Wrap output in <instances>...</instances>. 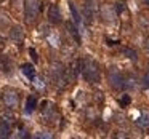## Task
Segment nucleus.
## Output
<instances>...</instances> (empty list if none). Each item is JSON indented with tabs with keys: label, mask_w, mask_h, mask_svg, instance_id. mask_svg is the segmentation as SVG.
I'll return each instance as SVG.
<instances>
[{
	"label": "nucleus",
	"mask_w": 149,
	"mask_h": 139,
	"mask_svg": "<svg viewBox=\"0 0 149 139\" xmlns=\"http://www.w3.org/2000/svg\"><path fill=\"white\" fill-rule=\"evenodd\" d=\"M0 18H3V16H2V15H0Z\"/></svg>",
	"instance_id": "27"
},
{
	"label": "nucleus",
	"mask_w": 149,
	"mask_h": 139,
	"mask_svg": "<svg viewBox=\"0 0 149 139\" xmlns=\"http://www.w3.org/2000/svg\"><path fill=\"white\" fill-rule=\"evenodd\" d=\"M101 16H103V19L106 21V23H112L114 18H116V13L112 11L111 5H103V7H101Z\"/></svg>",
	"instance_id": "10"
},
{
	"label": "nucleus",
	"mask_w": 149,
	"mask_h": 139,
	"mask_svg": "<svg viewBox=\"0 0 149 139\" xmlns=\"http://www.w3.org/2000/svg\"><path fill=\"white\" fill-rule=\"evenodd\" d=\"M47 37H48L50 43H52L53 46H58V45H59V37L56 35V34H50V32H48V35H47Z\"/></svg>",
	"instance_id": "18"
},
{
	"label": "nucleus",
	"mask_w": 149,
	"mask_h": 139,
	"mask_svg": "<svg viewBox=\"0 0 149 139\" xmlns=\"http://www.w3.org/2000/svg\"><path fill=\"white\" fill-rule=\"evenodd\" d=\"M19 138H27V134H26V129H21V131H19Z\"/></svg>",
	"instance_id": "23"
},
{
	"label": "nucleus",
	"mask_w": 149,
	"mask_h": 139,
	"mask_svg": "<svg viewBox=\"0 0 149 139\" xmlns=\"http://www.w3.org/2000/svg\"><path fill=\"white\" fill-rule=\"evenodd\" d=\"M0 72H3L5 75H11L13 72V62L8 56H0Z\"/></svg>",
	"instance_id": "8"
},
{
	"label": "nucleus",
	"mask_w": 149,
	"mask_h": 139,
	"mask_svg": "<svg viewBox=\"0 0 149 139\" xmlns=\"http://www.w3.org/2000/svg\"><path fill=\"white\" fill-rule=\"evenodd\" d=\"M69 10H71V15H72V19H74L75 24L80 23V15H79L77 8H75V5L72 3V2H69Z\"/></svg>",
	"instance_id": "16"
},
{
	"label": "nucleus",
	"mask_w": 149,
	"mask_h": 139,
	"mask_svg": "<svg viewBox=\"0 0 149 139\" xmlns=\"http://www.w3.org/2000/svg\"><path fill=\"white\" fill-rule=\"evenodd\" d=\"M0 2H2V0H0Z\"/></svg>",
	"instance_id": "28"
},
{
	"label": "nucleus",
	"mask_w": 149,
	"mask_h": 139,
	"mask_svg": "<svg viewBox=\"0 0 149 139\" xmlns=\"http://www.w3.org/2000/svg\"><path fill=\"white\" fill-rule=\"evenodd\" d=\"M34 138H47V139H50V138H52V134H50L48 131H42V133H37Z\"/></svg>",
	"instance_id": "20"
},
{
	"label": "nucleus",
	"mask_w": 149,
	"mask_h": 139,
	"mask_svg": "<svg viewBox=\"0 0 149 139\" xmlns=\"http://www.w3.org/2000/svg\"><path fill=\"white\" fill-rule=\"evenodd\" d=\"M96 16V3L95 0H85L84 2V18H85V23L91 24Z\"/></svg>",
	"instance_id": "5"
},
{
	"label": "nucleus",
	"mask_w": 149,
	"mask_h": 139,
	"mask_svg": "<svg viewBox=\"0 0 149 139\" xmlns=\"http://www.w3.org/2000/svg\"><path fill=\"white\" fill-rule=\"evenodd\" d=\"M29 55H31V58H32V61H34V62H37V61H39V56H37V51H36L34 48H31V50H29Z\"/></svg>",
	"instance_id": "22"
},
{
	"label": "nucleus",
	"mask_w": 149,
	"mask_h": 139,
	"mask_svg": "<svg viewBox=\"0 0 149 139\" xmlns=\"http://www.w3.org/2000/svg\"><path fill=\"white\" fill-rule=\"evenodd\" d=\"M120 51H122V55H123V56H127V58H128V59H132V61H136V59H138V53H136L133 48H128V46H123V48L120 50Z\"/></svg>",
	"instance_id": "14"
},
{
	"label": "nucleus",
	"mask_w": 149,
	"mask_h": 139,
	"mask_svg": "<svg viewBox=\"0 0 149 139\" xmlns=\"http://www.w3.org/2000/svg\"><path fill=\"white\" fill-rule=\"evenodd\" d=\"M146 50H148V51H149V37H148V39H146Z\"/></svg>",
	"instance_id": "24"
},
{
	"label": "nucleus",
	"mask_w": 149,
	"mask_h": 139,
	"mask_svg": "<svg viewBox=\"0 0 149 139\" xmlns=\"http://www.w3.org/2000/svg\"><path fill=\"white\" fill-rule=\"evenodd\" d=\"M10 125H8V122H5V120H2L0 122V138H10Z\"/></svg>",
	"instance_id": "13"
},
{
	"label": "nucleus",
	"mask_w": 149,
	"mask_h": 139,
	"mask_svg": "<svg viewBox=\"0 0 149 139\" xmlns=\"http://www.w3.org/2000/svg\"><path fill=\"white\" fill-rule=\"evenodd\" d=\"M37 107V98L36 96H29L26 101V109H24V112L26 113H32L34 110H36Z\"/></svg>",
	"instance_id": "12"
},
{
	"label": "nucleus",
	"mask_w": 149,
	"mask_h": 139,
	"mask_svg": "<svg viewBox=\"0 0 149 139\" xmlns=\"http://www.w3.org/2000/svg\"><path fill=\"white\" fill-rule=\"evenodd\" d=\"M10 39L13 42H16L18 45H21V42L24 40V30L21 26H13L10 30Z\"/></svg>",
	"instance_id": "9"
},
{
	"label": "nucleus",
	"mask_w": 149,
	"mask_h": 139,
	"mask_svg": "<svg viewBox=\"0 0 149 139\" xmlns=\"http://www.w3.org/2000/svg\"><path fill=\"white\" fill-rule=\"evenodd\" d=\"M130 101H132V99H130V96H128V94H125V96L120 99V106H128Z\"/></svg>",
	"instance_id": "21"
},
{
	"label": "nucleus",
	"mask_w": 149,
	"mask_h": 139,
	"mask_svg": "<svg viewBox=\"0 0 149 139\" xmlns=\"http://www.w3.org/2000/svg\"><path fill=\"white\" fill-rule=\"evenodd\" d=\"M50 75H52L53 83L58 85V86H64L68 83V72L63 67L61 62H53L52 67H50Z\"/></svg>",
	"instance_id": "2"
},
{
	"label": "nucleus",
	"mask_w": 149,
	"mask_h": 139,
	"mask_svg": "<svg viewBox=\"0 0 149 139\" xmlns=\"http://www.w3.org/2000/svg\"><path fill=\"white\" fill-rule=\"evenodd\" d=\"M21 72H23L27 78H31V80H34V77H36V69H34L32 64H23L21 66Z\"/></svg>",
	"instance_id": "11"
},
{
	"label": "nucleus",
	"mask_w": 149,
	"mask_h": 139,
	"mask_svg": "<svg viewBox=\"0 0 149 139\" xmlns=\"http://www.w3.org/2000/svg\"><path fill=\"white\" fill-rule=\"evenodd\" d=\"M48 21L52 24H59L61 23V11L56 3H52L48 8Z\"/></svg>",
	"instance_id": "7"
},
{
	"label": "nucleus",
	"mask_w": 149,
	"mask_h": 139,
	"mask_svg": "<svg viewBox=\"0 0 149 139\" xmlns=\"http://www.w3.org/2000/svg\"><path fill=\"white\" fill-rule=\"evenodd\" d=\"M143 88H149V71L143 77Z\"/></svg>",
	"instance_id": "19"
},
{
	"label": "nucleus",
	"mask_w": 149,
	"mask_h": 139,
	"mask_svg": "<svg viewBox=\"0 0 149 139\" xmlns=\"http://www.w3.org/2000/svg\"><path fill=\"white\" fill-rule=\"evenodd\" d=\"M136 125L141 126V128H146V126H149V113H143L141 117H139L138 120H136Z\"/></svg>",
	"instance_id": "17"
},
{
	"label": "nucleus",
	"mask_w": 149,
	"mask_h": 139,
	"mask_svg": "<svg viewBox=\"0 0 149 139\" xmlns=\"http://www.w3.org/2000/svg\"><path fill=\"white\" fill-rule=\"evenodd\" d=\"M2 102L8 107V109H16L19 104V93L13 88H5L2 91Z\"/></svg>",
	"instance_id": "4"
},
{
	"label": "nucleus",
	"mask_w": 149,
	"mask_h": 139,
	"mask_svg": "<svg viewBox=\"0 0 149 139\" xmlns=\"http://www.w3.org/2000/svg\"><path fill=\"white\" fill-rule=\"evenodd\" d=\"M3 48V39H2V37H0V50Z\"/></svg>",
	"instance_id": "25"
},
{
	"label": "nucleus",
	"mask_w": 149,
	"mask_h": 139,
	"mask_svg": "<svg viewBox=\"0 0 149 139\" xmlns=\"http://www.w3.org/2000/svg\"><path fill=\"white\" fill-rule=\"evenodd\" d=\"M107 80H109V85L114 88V90H120L123 86V77L116 67H111L109 75H107Z\"/></svg>",
	"instance_id": "6"
},
{
	"label": "nucleus",
	"mask_w": 149,
	"mask_h": 139,
	"mask_svg": "<svg viewBox=\"0 0 149 139\" xmlns=\"http://www.w3.org/2000/svg\"><path fill=\"white\" fill-rule=\"evenodd\" d=\"M82 75L90 83L100 82V66H98V62L93 58L82 59Z\"/></svg>",
	"instance_id": "1"
},
{
	"label": "nucleus",
	"mask_w": 149,
	"mask_h": 139,
	"mask_svg": "<svg viewBox=\"0 0 149 139\" xmlns=\"http://www.w3.org/2000/svg\"><path fill=\"white\" fill-rule=\"evenodd\" d=\"M24 13L27 23H34L40 13V0H24Z\"/></svg>",
	"instance_id": "3"
},
{
	"label": "nucleus",
	"mask_w": 149,
	"mask_h": 139,
	"mask_svg": "<svg viewBox=\"0 0 149 139\" xmlns=\"http://www.w3.org/2000/svg\"><path fill=\"white\" fill-rule=\"evenodd\" d=\"M68 30H69V34L74 37L75 43H80V35H79V30H77V27H75L72 23H68Z\"/></svg>",
	"instance_id": "15"
},
{
	"label": "nucleus",
	"mask_w": 149,
	"mask_h": 139,
	"mask_svg": "<svg viewBox=\"0 0 149 139\" xmlns=\"http://www.w3.org/2000/svg\"><path fill=\"white\" fill-rule=\"evenodd\" d=\"M144 2H146V3H148V5H149V0H144Z\"/></svg>",
	"instance_id": "26"
}]
</instances>
